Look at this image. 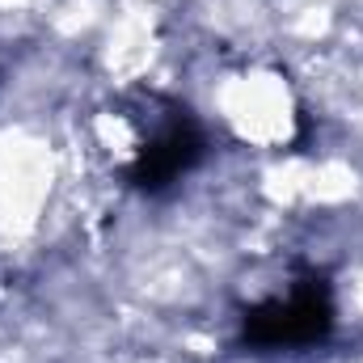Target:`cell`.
I'll use <instances>...</instances> for the list:
<instances>
[{
  "label": "cell",
  "instance_id": "1",
  "mask_svg": "<svg viewBox=\"0 0 363 363\" xmlns=\"http://www.w3.org/2000/svg\"><path fill=\"white\" fill-rule=\"evenodd\" d=\"M330 325H334V304H330L325 279H300L287 296H274L245 313V342L262 351L308 347V342H321Z\"/></svg>",
  "mask_w": 363,
  "mask_h": 363
},
{
  "label": "cell",
  "instance_id": "2",
  "mask_svg": "<svg viewBox=\"0 0 363 363\" xmlns=\"http://www.w3.org/2000/svg\"><path fill=\"white\" fill-rule=\"evenodd\" d=\"M199 152H203V140H199L194 123L186 118V110H169L148 131V140L140 144L135 165H131V182L144 186V190H161L178 174H186L199 161Z\"/></svg>",
  "mask_w": 363,
  "mask_h": 363
}]
</instances>
